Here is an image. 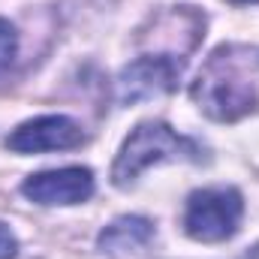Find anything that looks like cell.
<instances>
[{
	"instance_id": "6da1fadb",
	"label": "cell",
	"mask_w": 259,
	"mask_h": 259,
	"mask_svg": "<svg viewBox=\"0 0 259 259\" xmlns=\"http://www.w3.org/2000/svg\"><path fill=\"white\" fill-rule=\"evenodd\" d=\"M256 75V46H220L193 81L196 106L220 124H235L259 109Z\"/></svg>"
},
{
	"instance_id": "7a4b0ae2",
	"label": "cell",
	"mask_w": 259,
	"mask_h": 259,
	"mask_svg": "<svg viewBox=\"0 0 259 259\" xmlns=\"http://www.w3.org/2000/svg\"><path fill=\"white\" fill-rule=\"evenodd\" d=\"M166 160H190L199 163L202 160V148L196 145L193 139L178 136L169 124L160 121H148L130 133L115 157L112 166V184L115 187H127L133 184L148 166L166 163Z\"/></svg>"
},
{
	"instance_id": "3957f363",
	"label": "cell",
	"mask_w": 259,
	"mask_h": 259,
	"mask_svg": "<svg viewBox=\"0 0 259 259\" xmlns=\"http://www.w3.org/2000/svg\"><path fill=\"white\" fill-rule=\"evenodd\" d=\"M244 217V199L235 187H205L187 199L184 208V229L196 241L214 244L226 241L238 232Z\"/></svg>"
},
{
	"instance_id": "277c9868",
	"label": "cell",
	"mask_w": 259,
	"mask_h": 259,
	"mask_svg": "<svg viewBox=\"0 0 259 259\" xmlns=\"http://www.w3.org/2000/svg\"><path fill=\"white\" fill-rule=\"evenodd\" d=\"M184 69V58L178 55H142L118 75V103H136L157 94H169Z\"/></svg>"
},
{
	"instance_id": "5b68a950",
	"label": "cell",
	"mask_w": 259,
	"mask_h": 259,
	"mask_svg": "<svg viewBox=\"0 0 259 259\" xmlns=\"http://www.w3.org/2000/svg\"><path fill=\"white\" fill-rule=\"evenodd\" d=\"M84 142V130L66 115H46L24 121L9 133L6 145L15 154H42V151H69Z\"/></svg>"
},
{
	"instance_id": "8992f818",
	"label": "cell",
	"mask_w": 259,
	"mask_h": 259,
	"mask_svg": "<svg viewBox=\"0 0 259 259\" xmlns=\"http://www.w3.org/2000/svg\"><path fill=\"white\" fill-rule=\"evenodd\" d=\"M21 193L36 205H78L94 196V172L84 166L36 172L24 178Z\"/></svg>"
},
{
	"instance_id": "52a82bcc",
	"label": "cell",
	"mask_w": 259,
	"mask_h": 259,
	"mask_svg": "<svg viewBox=\"0 0 259 259\" xmlns=\"http://www.w3.org/2000/svg\"><path fill=\"white\" fill-rule=\"evenodd\" d=\"M151 238H154V223L151 220H145V217H118L100 232L97 244H100L103 253H124V250L145 247Z\"/></svg>"
},
{
	"instance_id": "ba28073f",
	"label": "cell",
	"mask_w": 259,
	"mask_h": 259,
	"mask_svg": "<svg viewBox=\"0 0 259 259\" xmlns=\"http://www.w3.org/2000/svg\"><path fill=\"white\" fill-rule=\"evenodd\" d=\"M15 52H18V33L6 18H0V69L12 64Z\"/></svg>"
},
{
	"instance_id": "9c48e42d",
	"label": "cell",
	"mask_w": 259,
	"mask_h": 259,
	"mask_svg": "<svg viewBox=\"0 0 259 259\" xmlns=\"http://www.w3.org/2000/svg\"><path fill=\"white\" fill-rule=\"evenodd\" d=\"M18 253V241L12 235V229L6 223H0V259H15Z\"/></svg>"
},
{
	"instance_id": "30bf717a",
	"label": "cell",
	"mask_w": 259,
	"mask_h": 259,
	"mask_svg": "<svg viewBox=\"0 0 259 259\" xmlns=\"http://www.w3.org/2000/svg\"><path fill=\"white\" fill-rule=\"evenodd\" d=\"M232 3H259V0H232Z\"/></svg>"
}]
</instances>
